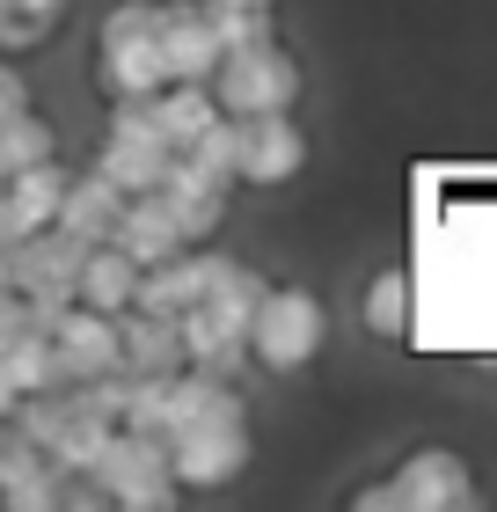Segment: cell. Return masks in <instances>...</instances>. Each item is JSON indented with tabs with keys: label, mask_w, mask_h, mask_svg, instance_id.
Instances as JSON below:
<instances>
[{
	"label": "cell",
	"mask_w": 497,
	"mask_h": 512,
	"mask_svg": "<svg viewBox=\"0 0 497 512\" xmlns=\"http://www.w3.org/2000/svg\"><path fill=\"white\" fill-rule=\"evenodd\" d=\"M96 74L117 103H147L169 88V59H161V0H117L96 30Z\"/></svg>",
	"instance_id": "6da1fadb"
},
{
	"label": "cell",
	"mask_w": 497,
	"mask_h": 512,
	"mask_svg": "<svg viewBox=\"0 0 497 512\" xmlns=\"http://www.w3.org/2000/svg\"><path fill=\"white\" fill-rule=\"evenodd\" d=\"M329 344V308L307 286H264L249 315V359L271 366V374H300V366H315Z\"/></svg>",
	"instance_id": "7a4b0ae2"
},
{
	"label": "cell",
	"mask_w": 497,
	"mask_h": 512,
	"mask_svg": "<svg viewBox=\"0 0 497 512\" xmlns=\"http://www.w3.org/2000/svg\"><path fill=\"white\" fill-rule=\"evenodd\" d=\"M212 103L227 118H264V110H293L300 103V59L286 44H242V52H220L212 66Z\"/></svg>",
	"instance_id": "3957f363"
},
{
	"label": "cell",
	"mask_w": 497,
	"mask_h": 512,
	"mask_svg": "<svg viewBox=\"0 0 497 512\" xmlns=\"http://www.w3.org/2000/svg\"><path fill=\"white\" fill-rule=\"evenodd\" d=\"M88 476L103 483L110 505H176V476H169V447L154 432H132V425H110V439L96 447Z\"/></svg>",
	"instance_id": "277c9868"
},
{
	"label": "cell",
	"mask_w": 497,
	"mask_h": 512,
	"mask_svg": "<svg viewBox=\"0 0 497 512\" xmlns=\"http://www.w3.org/2000/svg\"><path fill=\"white\" fill-rule=\"evenodd\" d=\"M81 249L66 227H30L22 242H8V278H15V293L30 300V315H59L66 300H74V271H81Z\"/></svg>",
	"instance_id": "5b68a950"
},
{
	"label": "cell",
	"mask_w": 497,
	"mask_h": 512,
	"mask_svg": "<svg viewBox=\"0 0 497 512\" xmlns=\"http://www.w3.org/2000/svg\"><path fill=\"white\" fill-rule=\"evenodd\" d=\"M169 447L176 491H220L249 469V417H220V425H183L161 439Z\"/></svg>",
	"instance_id": "8992f818"
},
{
	"label": "cell",
	"mask_w": 497,
	"mask_h": 512,
	"mask_svg": "<svg viewBox=\"0 0 497 512\" xmlns=\"http://www.w3.org/2000/svg\"><path fill=\"white\" fill-rule=\"evenodd\" d=\"M169 161H176V147L154 132L147 103H117V110H110V132H103V147H96V169H103L125 198L154 191V183L169 176Z\"/></svg>",
	"instance_id": "52a82bcc"
},
{
	"label": "cell",
	"mask_w": 497,
	"mask_h": 512,
	"mask_svg": "<svg viewBox=\"0 0 497 512\" xmlns=\"http://www.w3.org/2000/svg\"><path fill=\"white\" fill-rule=\"evenodd\" d=\"M307 169V132L293 110H264V118H234V183L249 191H278Z\"/></svg>",
	"instance_id": "ba28073f"
},
{
	"label": "cell",
	"mask_w": 497,
	"mask_h": 512,
	"mask_svg": "<svg viewBox=\"0 0 497 512\" xmlns=\"http://www.w3.org/2000/svg\"><path fill=\"white\" fill-rule=\"evenodd\" d=\"M388 491H395V512H468V505H483L476 476H468V461L454 447H417L388 476Z\"/></svg>",
	"instance_id": "9c48e42d"
},
{
	"label": "cell",
	"mask_w": 497,
	"mask_h": 512,
	"mask_svg": "<svg viewBox=\"0 0 497 512\" xmlns=\"http://www.w3.org/2000/svg\"><path fill=\"white\" fill-rule=\"evenodd\" d=\"M37 330L52 337L66 381H88V374H110V366H117V315H103V308H81V300H66V308L44 315Z\"/></svg>",
	"instance_id": "30bf717a"
},
{
	"label": "cell",
	"mask_w": 497,
	"mask_h": 512,
	"mask_svg": "<svg viewBox=\"0 0 497 512\" xmlns=\"http://www.w3.org/2000/svg\"><path fill=\"white\" fill-rule=\"evenodd\" d=\"M161 59H169V81H212V66H220V30H212L205 0L161 8Z\"/></svg>",
	"instance_id": "8fae6325"
},
{
	"label": "cell",
	"mask_w": 497,
	"mask_h": 512,
	"mask_svg": "<svg viewBox=\"0 0 497 512\" xmlns=\"http://www.w3.org/2000/svg\"><path fill=\"white\" fill-rule=\"evenodd\" d=\"M117 366H125V374H176V366H183L176 315L125 308V315H117Z\"/></svg>",
	"instance_id": "7c38bea8"
},
{
	"label": "cell",
	"mask_w": 497,
	"mask_h": 512,
	"mask_svg": "<svg viewBox=\"0 0 497 512\" xmlns=\"http://www.w3.org/2000/svg\"><path fill=\"white\" fill-rule=\"evenodd\" d=\"M117 213H125V191H117V183H110L103 169H88V176H66L52 227H66L74 242H110Z\"/></svg>",
	"instance_id": "4fadbf2b"
},
{
	"label": "cell",
	"mask_w": 497,
	"mask_h": 512,
	"mask_svg": "<svg viewBox=\"0 0 497 512\" xmlns=\"http://www.w3.org/2000/svg\"><path fill=\"white\" fill-rule=\"evenodd\" d=\"M110 242L125 249L132 264H161V256L191 249V242H183V227L169 220V205H161V191H139V198H125V213H117Z\"/></svg>",
	"instance_id": "5bb4252c"
},
{
	"label": "cell",
	"mask_w": 497,
	"mask_h": 512,
	"mask_svg": "<svg viewBox=\"0 0 497 512\" xmlns=\"http://www.w3.org/2000/svg\"><path fill=\"white\" fill-rule=\"evenodd\" d=\"M132 286H139V264L117 242H88L81 249V271H74V300H81V308L125 315L132 308Z\"/></svg>",
	"instance_id": "9a60e30c"
},
{
	"label": "cell",
	"mask_w": 497,
	"mask_h": 512,
	"mask_svg": "<svg viewBox=\"0 0 497 512\" xmlns=\"http://www.w3.org/2000/svg\"><path fill=\"white\" fill-rule=\"evenodd\" d=\"M154 191H161V205H169V220L183 227V242H212V227H220V213H227V191H220V183H205L198 169L169 161V176H161Z\"/></svg>",
	"instance_id": "2e32d148"
},
{
	"label": "cell",
	"mask_w": 497,
	"mask_h": 512,
	"mask_svg": "<svg viewBox=\"0 0 497 512\" xmlns=\"http://www.w3.org/2000/svg\"><path fill=\"white\" fill-rule=\"evenodd\" d=\"M147 118H154V132L183 154L212 118H227V110L212 103V81H169V88H154V96H147Z\"/></svg>",
	"instance_id": "e0dca14e"
},
{
	"label": "cell",
	"mask_w": 497,
	"mask_h": 512,
	"mask_svg": "<svg viewBox=\"0 0 497 512\" xmlns=\"http://www.w3.org/2000/svg\"><path fill=\"white\" fill-rule=\"evenodd\" d=\"M0 191H8L15 220H22V235H30V227H52L59 191H66V169H59L52 154H44V161H30V169H8V176H0Z\"/></svg>",
	"instance_id": "ac0fdd59"
},
{
	"label": "cell",
	"mask_w": 497,
	"mask_h": 512,
	"mask_svg": "<svg viewBox=\"0 0 497 512\" xmlns=\"http://www.w3.org/2000/svg\"><path fill=\"white\" fill-rule=\"evenodd\" d=\"M0 366H8L15 395H52V388H66V366H59V352H52V337H44V330H22L8 352H0Z\"/></svg>",
	"instance_id": "d6986e66"
},
{
	"label": "cell",
	"mask_w": 497,
	"mask_h": 512,
	"mask_svg": "<svg viewBox=\"0 0 497 512\" xmlns=\"http://www.w3.org/2000/svg\"><path fill=\"white\" fill-rule=\"evenodd\" d=\"M366 330L373 337H402V330H410V271H373V286H366Z\"/></svg>",
	"instance_id": "ffe728a7"
},
{
	"label": "cell",
	"mask_w": 497,
	"mask_h": 512,
	"mask_svg": "<svg viewBox=\"0 0 497 512\" xmlns=\"http://www.w3.org/2000/svg\"><path fill=\"white\" fill-rule=\"evenodd\" d=\"M176 161H183V169H198L205 183H220V191H227V183H234V118H212V125H205V132H198Z\"/></svg>",
	"instance_id": "44dd1931"
},
{
	"label": "cell",
	"mask_w": 497,
	"mask_h": 512,
	"mask_svg": "<svg viewBox=\"0 0 497 512\" xmlns=\"http://www.w3.org/2000/svg\"><path fill=\"white\" fill-rule=\"evenodd\" d=\"M52 154V125L37 118V110H15L8 125H0V176L8 169H30V161Z\"/></svg>",
	"instance_id": "7402d4cb"
},
{
	"label": "cell",
	"mask_w": 497,
	"mask_h": 512,
	"mask_svg": "<svg viewBox=\"0 0 497 512\" xmlns=\"http://www.w3.org/2000/svg\"><path fill=\"white\" fill-rule=\"evenodd\" d=\"M22 330H37L30 300H22V293H0V352H8V344H15Z\"/></svg>",
	"instance_id": "603a6c76"
},
{
	"label": "cell",
	"mask_w": 497,
	"mask_h": 512,
	"mask_svg": "<svg viewBox=\"0 0 497 512\" xmlns=\"http://www.w3.org/2000/svg\"><path fill=\"white\" fill-rule=\"evenodd\" d=\"M15 110H30V81H22V74H15V66H8V59H0V125H8V118H15Z\"/></svg>",
	"instance_id": "cb8c5ba5"
},
{
	"label": "cell",
	"mask_w": 497,
	"mask_h": 512,
	"mask_svg": "<svg viewBox=\"0 0 497 512\" xmlns=\"http://www.w3.org/2000/svg\"><path fill=\"white\" fill-rule=\"evenodd\" d=\"M8 242H22V220H15V205H8V191H0V249Z\"/></svg>",
	"instance_id": "d4e9b609"
},
{
	"label": "cell",
	"mask_w": 497,
	"mask_h": 512,
	"mask_svg": "<svg viewBox=\"0 0 497 512\" xmlns=\"http://www.w3.org/2000/svg\"><path fill=\"white\" fill-rule=\"evenodd\" d=\"M15 403H22V395H15V381H8V366H0V417H15Z\"/></svg>",
	"instance_id": "484cf974"
},
{
	"label": "cell",
	"mask_w": 497,
	"mask_h": 512,
	"mask_svg": "<svg viewBox=\"0 0 497 512\" xmlns=\"http://www.w3.org/2000/svg\"><path fill=\"white\" fill-rule=\"evenodd\" d=\"M205 8H278V0H205Z\"/></svg>",
	"instance_id": "4316f807"
},
{
	"label": "cell",
	"mask_w": 497,
	"mask_h": 512,
	"mask_svg": "<svg viewBox=\"0 0 497 512\" xmlns=\"http://www.w3.org/2000/svg\"><path fill=\"white\" fill-rule=\"evenodd\" d=\"M0 293H15V278H8V249H0Z\"/></svg>",
	"instance_id": "83f0119b"
}]
</instances>
